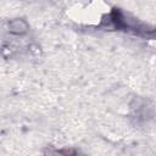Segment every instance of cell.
<instances>
[{
	"mask_svg": "<svg viewBox=\"0 0 156 156\" xmlns=\"http://www.w3.org/2000/svg\"><path fill=\"white\" fill-rule=\"evenodd\" d=\"M9 32L13 35H23L29 30V26L23 18H13L7 24Z\"/></svg>",
	"mask_w": 156,
	"mask_h": 156,
	"instance_id": "6da1fadb",
	"label": "cell"
}]
</instances>
